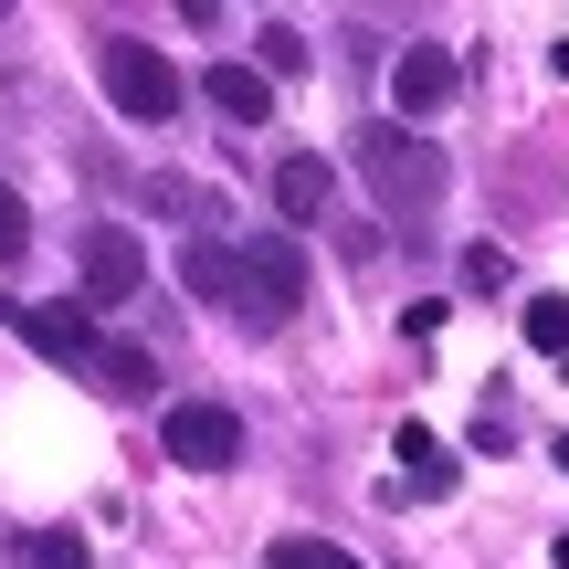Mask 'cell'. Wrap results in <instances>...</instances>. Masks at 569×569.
Masks as SVG:
<instances>
[{
    "label": "cell",
    "instance_id": "obj_1",
    "mask_svg": "<svg viewBox=\"0 0 569 569\" xmlns=\"http://www.w3.org/2000/svg\"><path fill=\"white\" fill-rule=\"evenodd\" d=\"M96 74H106V106H117V117H138V127H169V117L190 106V74L159 53V42H138V32H106Z\"/></svg>",
    "mask_w": 569,
    "mask_h": 569
},
{
    "label": "cell",
    "instance_id": "obj_2",
    "mask_svg": "<svg viewBox=\"0 0 569 569\" xmlns=\"http://www.w3.org/2000/svg\"><path fill=\"white\" fill-rule=\"evenodd\" d=\"M359 169H369V190H380V211H432V201H443V180H453V159L432 138H411V127H369V138H359Z\"/></svg>",
    "mask_w": 569,
    "mask_h": 569
},
{
    "label": "cell",
    "instance_id": "obj_3",
    "mask_svg": "<svg viewBox=\"0 0 569 569\" xmlns=\"http://www.w3.org/2000/svg\"><path fill=\"white\" fill-rule=\"evenodd\" d=\"M159 443H169V465H190V475H232V465H243V411H222V401H169L159 411Z\"/></svg>",
    "mask_w": 569,
    "mask_h": 569
},
{
    "label": "cell",
    "instance_id": "obj_4",
    "mask_svg": "<svg viewBox=\"0 0 569 569\" xmlns=\"http://www.w3.org/2000/svg\"><path fill=\"white\" fill-rule=\"evenodd\" d=\"M306 306V253L296 232H253L243 243V327H284Z\"/></svg>",
    "mask_w": 569,
    "mask_h": 569
},
{
    "label": "cell",
    "instance_id": "obj_5",
    "mask_svg": "<svg viewBox=\"0 0 569 569\" xmlns=\"http://www.w3.org/2000/svg\"><path fill=\"white\" fill-rule=\"evenodd\" d=\"M138 284H148V253H138V232H127V222H96V232H84V317H106V306H127V296H138Z\"/></svg>",
    "mask_w": 569,
    "mask_h": 569
},
{
    "label": "cell",
    "instance_id": "obj_6",
    "mask_svg": "<svg viewBox=\"0 0 569 569\" xmlns=\"http://www.w3.org/2000/svg\"><path fill=\"white\" fill-rule=\"evenodd\" d=\"M390 106H401V127L453 106V53L443 42H401V53H390Z\"/></svg>",
    "mask_w": 569,
    "mask_h": 569
},
{
    "label": "cell",
    "instance_id": "obj_7",
    "mask_svg": "<svg viewBox=\"0 0 569 569\" xmlns=\"http://www.w3.org/2000/svg\"><path fill=\"white\" fill-rule=\"evenodd\" d=\"M180 284L211 306V317H243V243H180Z\"/></svg>",
    "mask_w": 569,
    "mask_h": 569
},
{
    "label": "cell",
    "instance_id": "obj_8",
    "mask_svg": "<svg viewBox=\"0 0 569 569\" xmlns=\"http://www.w3.org/2000/svg\"><path fill=\"white\" fill-rule=\"evenodd\" d=\"M190 96H201V106H211L222 127H264V117H274V84L253 74V63H211V74L190 84Z\"/></svg>",
    "mask_w": 569,
    "mask_h": 569
},
{
    "label": "cell",
    "instance_id": "obj_9",
    "mask_svg": "<svg viewBox=\"0 0 569 569\" xmlns=\"http://www.w3.org/2000/svg\"><path fill=\"white\" fill-rule=\"evenodd\" d=\"M327 201H338V180H327V159H317V148L274 159V211H284L296 232H317V222H327Z\"/></svg>",
    "mask_w": 569,
    "mask_h": 569
},
{
    "label": "cell",
    "instance_id": "obj_10",
    "mask_svg": "<svg viewBox=\"0 0 569 569\" xmlns=\"http://www.w3.org/2000/svg\"><path fill=\"white\" fill-rule=\"evenodd\" d=\"M390 465H401V496H453V486H465L453 443H432L422 422H401V432H390Z\"/></svg>",
    "mask_w": 569,
    "mask_h": 569
},
{
    "label": "cell",
    "instance_id": "obj_11",
    "mask_svg": "<svg viewBox=\"0 0 569 569\" xmlns=\"http://www.w3.org/2000/svg\"><path fill=\"white\" fill-rule=\"evenodd\" d=\"M21 338H32V359L84 369V348H96V317H84V306H32V317H21Z\"/></svg>",
    "mask_w": 569,
    "mask_h": 569
},
{
    "label": "cell",
    "instance_id": "obj_12",
    "mask_svg": "<svg viewBox=\"0 0 569 569\" xmlns=\"http://www.w3.org/2000/svg\"><path fill=\"white\" fill-rule=\"evenodd\" d=\"M84 369H96V390H117V401H138V390L159 380V359H148L138 338H96V348H84Z\"/></svg>",
    "mask_w": 569,
    "mask_h": 569
},
{
    "label": "cell",
    "instance_id": "obj_13",
    "mask_svg": "<svg viewBox=\"0 0 569 569\" xmlns=\"http://www.w3.org/2000/svg\"><path fill=\"white\" fill-rule=\"evenodd\" d=\"M21 569H96V549H84L74 528H32L21 538Z\"/></svg>",
    "mask_w": 569,
    "mask_h": 569
},
{
    "label": "cell",
    "instance_id": "obj_14",
    "mask_svg": "<svg viewBox=\"0 0 569 569\" xmlns=\"http://www.w3.org/2000/svg\"><path fill=\"white\" fill-rule=\"evenodd\" d=\"M528 348L569 359V296H528Z\"/></svg>",
    "mask_w": 569,
    "mask_h": 569
},
{
    "label": "cell",
    "instance_id": "obj_15",
    "mask_svg": "<svg viewBox=\"0 0 569 569\" xmlns=\"http://www.w3.org/2000/svg\"><path fill=\"white\" fill-rule=\"evenodd\" d=\"M264 569H359V559H348V549H327V538H274Z\"/></svg>",
    "mask_w": 569,
    "mask_h": 569
},
{
    "label": "cell",
    "instance_id": "obj_16",
    "mask_svg": "<svg viewBox=\"0 0 569 569\" xmlns=\"http://www.w3.org/2000/svg\"><path fill=\"white\" fill-rule=\"evenodd\" d=\"M253 42H264V74H306V32L296 21H264Z\"/></svg>",
    "mask_w": 569,
    "mask_h": 569
},
{
    "label": "cell",
    "instance_id": "obj_17",
    "mask_svg": "<svg viewBox=\"0 0 569 569\" xmlns=\"http://www.w3.org/2000/svg\"><path fill=\"white\" fill-rule=\"evenodd\" d=\"M32 253V211H21V190L0 180V264H21Z\"/></svg>",
    "mask_w": 569,
    "mask_h": 569
},
{
    "label": "cell",
    "instance_id": "obj_18",
    "mask_svg": "<svg viewBox=\"0 0 569 569\" xmlns=\"http://www.w3.org/2000/svg\"><path fill=\"white\" fill-rule=\"evenodd\" d=\"M517 264H507V243H465V284H507Z\"/></svg>",
    "mask_w": 569,
    "mask_h": 569
},
{
    "label": "cell",
    "instance_id": "obj_19",
    "mask_svg": "<svg viewBox=\"0 0 569 569\" xmlns=\"http://www.w3.org/2000/svg\"><path fill=\"white\" fill-rule=\"evenodd\" d=\"M549 63H559V74H569V42H549Z\"/></svg>",
    "mask_w": 569,
    "mask_h": 569
}]
</instances>
